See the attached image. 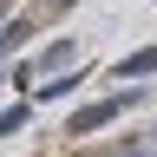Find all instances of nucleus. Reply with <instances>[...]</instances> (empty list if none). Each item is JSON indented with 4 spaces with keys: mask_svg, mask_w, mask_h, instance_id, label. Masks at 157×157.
<instances>
[{
    "mask_svg": "<svg viewBox=\"0 0 157 157\" xmlns=\"http://www.w3.org/2000/svg\"><path fill=\"white\" fill-rule=\"evenodd\" d=\"M0 13H7V0H0Z\"/></svg>",
    "mask_w": 157,
    "mask_h": 157,
    "instance_id": "nucleus-5",
    "label": "nucleus"
},
{
    "mask_svg": "<svg viewBox=\"0 0 157 157\" xmlns=\"http://www.w3.org/2000/svg\"><path fill=\"white\" fill-rule=\"evenodd\" d=\"M144 72H157V46H137V52H124L111 66V78H144Z\"/></svg>",
    "mask_w": 157,
    "mask_h": 157,
    "instance_id": "nucleus-2",
    "label": "nucleus"
},
{
    "mask_svg": "<svg viewBox=\"0 0 157 157\" xmlns=\"http://www.w3.org/2000/svg\"><path fill=\"white\" fill-rule=\"evenodd\" d=\"M72 52H78L72 39H52V46H46V52L33 59V72H52V66H72Z\"/></svg>",
    "mask_w": 157,
    "mask_h": 157,
    "instance_id": "nucleus-3",
    "label": "nucleus"
},
{
    "mask_svg": "<svg viewBox=\"0 0 157 157\" xmlns=\"http://www.w3.org/2000/svg\"><path fill=\"white\" fill-rule=\"evenodd\" d=\"M137 105V92H118V98H98V105H85V111H72L66 118V137H85V131H98V124H111L118 111H131Z\"/></svg>",
    "mask_w": 157,
    "mask_h": 157,
    "instance_id": "nucleus-1",
    "label": "nucleus"
},
{
    "mask_svg": "<svg viewBox=\"0 0 157 157\" xmlns=\"http://www.w3.org/2000/svg\"><path fill=\"white\" fill-rule=\"evenodd\" d=\"M26 118H33V105H26V98H13V105L0 111V137H13V131H26Z\"/></svg>",
    "mask_w": 157,
    "mask_h": 157,
    "instance_id": "nucleus-4",
    "label": "nucleus"
}]
</instances>
